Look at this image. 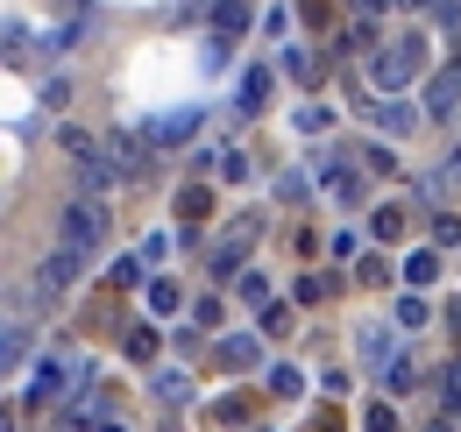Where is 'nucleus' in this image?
<instances>
[{
  "label": "nucleus",
  "mask_w": 461,
  "mask_h": 432,
  "mask_svg": "<svg viewBox=\"0 0 461 432\" xmlns=\"http://www.w3.org/2000/svg\"><path fill=\"white\" fill-rule=\"evenodd\" d=\"M71 241H78V248H86V241H100V213H93V206H86V213H71Z\"/></svg>",
  "instance_id": "f257e3e1"
}]
</instances>
